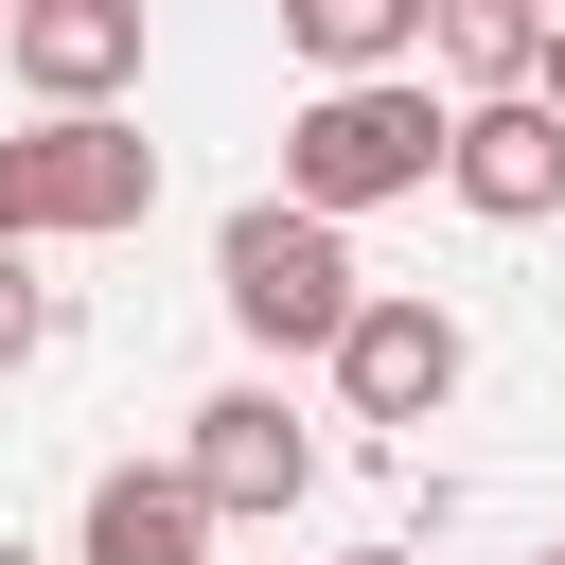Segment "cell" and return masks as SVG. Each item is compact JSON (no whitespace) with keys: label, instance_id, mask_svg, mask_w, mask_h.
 I'll return each instance as SVG.
<instances>
[{"label":"cell","instance_id":"obj_7","mask_svg":"<svg viewBox=\"0 0 565 565\" xmlns=\"http://www.w3.org/2000/svg\"><path fill=\"white\" fill-rule=\"evenodd\" d=\"M0 71L35 106H124L141 88V0H18L0 18Z\"/></svg>","mask_w":565,"mask_h":565},{"label":"cell","instance_id":"obj_15","mask_svg":"<svg viewBox=\"0 0 565 565\" xmlns=\"http://www.w3.org/2000/svg\"><path fill=\"white\" fill-rule=\"evenodd\" d=\"M547 565H565V547H547Z\"/></svg>","mask_w":565,"mask_h":565},{"label":"cell","instance_id":"obj_10","mask_svg":"<svg viewBox=\"0 0 565 565\" xmlns=\"http://www.w3.org/2000/svg\"><path fill=\"white\" fill-rule=\"evenodd\" d=\"M300 71H406L424 53V0H282Z\"/></svg>","mask_w":565,"mask_h":565},{"label":"cell","instance_id":"obj_4","mask_svg":"<svg viewBox=\"0 0 565 565\" xmlns=\"http://www.w3.org/2000/svg\"><path fill=\"white\" fill-rule=\"evenodd\" d=\"M318 371H335V406H353V424H441V406H459V318H441L424 282H371V300L335 318V353H318Z\"/></svg>","mask_w":565,"mask_h":565},{"label":"cell","instance_id":"obj_13","mask_svg":"<svg viewBox=\"0 0 565 565\" xmlns=\"http://www.w3.org/2000/svg\"><path fill=\"white\" fill-rule=\"evenodd\" d=\"M335 565H424V547H335Z\"/></svg>","mask_w":565,"mask_h":565},{"label":"cell","instance_id":"obj_1","mask_svg":"<svg viewBox=\"0 0 565 565\" xmlns=\"http://www.w3.org/2000/svg\"><path fill=\"white\" fill-rule=\"evenodd\" d=\"M441 124H459V106L424 88V53H406V71H318V106L282 124V194L353 230V212H388V194L441 177Z\"/></svg>","mask_w":565,"mask_h":565},{"label":"cell","instance_id":"obj_5","mask_svg":"<svg viewBox=\"0 0 565 565\" xmlns=\"http://www.w3.org/2000/svg\"><path fill=\"white\" fill-rule=\"evenodd\" d=\"M441 194H459L477 230H547V212H565V106H547V88H459Z\"/></svg>","mask_w":565,"mask_h":565},{"label":"cell","instance_id":"obj_14","mask_svg":"<svg viewBox=\"0 0 565 565\" xmlns=\"http://www.w3.org/2000/svg\"><path fill=\"white\" fill-rule=\"evenodd\" d=\"M0 565H35V547H0Z\"/></svg>","mask_w":565,"mask_h":565},{"label":"cell","instance_id":"obj_2","mask_svg":"<svg viewBox=\"0 0 565 565\" xmlns=\"http://www.w3.org/2000/svg\"><path fill=\"white\" fill-rule=\"evenodd\" d=\"M159 212V141L124 106H35L0 141V247H88V230H141Z\"/></svg>","mask_w":565,"mask_h":565},{"label":"cell","instance_id":"obj_16","mask_svg":"<svg viewBox=\"0 0 565 565\" xmlns=\"http://www.w3.org/2000/svg\"><path fill=\"white\" fill-rule=\"evenodd\" d=\"M0 18H18V0H0Z\"/></svg>","mask_w":565,"mask_h":565},{"label":"cell","instance_id":"obj_9","mask_svg":"<svg viewBox=\"0 0 565 565\" xmlns=\"http://www.w3.org/2000/svg\"><path fill=\"white\" fill-rule=\"evenodd\" d=\"M424 53H441L459 88H530V53H547V0H424Z\"/></svg>","mask_w":565,"mask_h":565},{"label":"cell","instance_id":"obj_17","mask_svg":"<svg viewBox=\"0 0 565 565\" xmlns=\"http://www.w3.org/2000/svg\"><path fill=\"white\" fill-rule=\"evenodd\" d=\"M547 18H565V0H547Z\"/></svg>","mask_w":565,"mask_h":565},{"label":"cell","instance_id":"obj_12","mask_svg":"<svg viewBox=\"0 0 565 565\" xmlns=\"http://www.w3.org/2000/svg\"><path fill=\"white\" fill-rule=\"evenodd\" d=\"M530 88H547V106H565V18H547V53H530Z\"/></svg>","mask_w":565,"mask_h":565},{"label":"cell","instance_id":"obj_3","mask_svg":"<svg viewBox=\"0 0 565 565\" xmlns=\"http://www.w3.org/2000/svg\"><path fill=\"white\" fill-rule=\"evenodd\" d=\"M212 300H230L265 353H335V318H353L371 282H353L335 212H300V194H247V212L212 230Z\"/></svg>","mask_w":565,"mask_h":565},{"label":"cell","instance_id":"obj_6","mask_svg":"<svg viewBox=\"0 0 565 565\" xmlns=\"http://www.w3.org/2000/svg\"><path fill=\"white\" fill-rule=\"evenodd\" d=\"M177 459H194V494H212V530H282V512L318 494V441H300V406H282V388H212Z\"/></svg>","mask_w":565,"mask_h":565},{"label":"cell","instance_id":"obj_8","mask_svg":"<svg viewBox=\"0 0 565 565\" xmlns=\"http://www.w3.org/2000/svg\"><path fill=\"white\" fill-rule=\"evenodd\" d=\"M71 565H212V494H194V459H106Z\"/></svg>","mask_w":565,"mask_h":565},{"label":"cell","instance_id":"obj_11","mask_svg":"<svg viewBox=\"0 0 565 565\" xmlns=\"http://www.w3.org/2000/svg\"><path fill=\"white\" fill-rule=\"evenodd\" d=\"M35 335H53V282H35L18 247H0V371H35Z\"/></svg>","mask_w":565,"mask_h":565}]
</instances>
